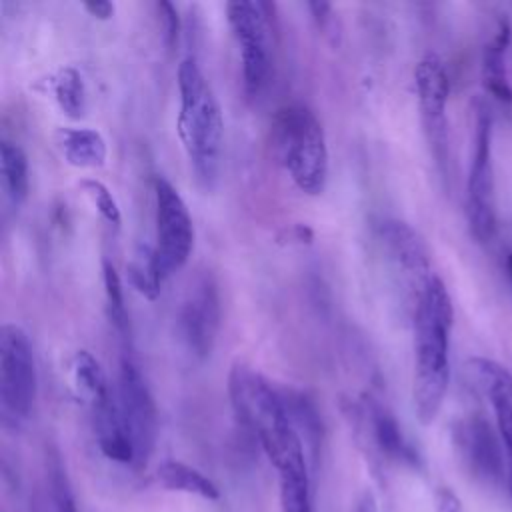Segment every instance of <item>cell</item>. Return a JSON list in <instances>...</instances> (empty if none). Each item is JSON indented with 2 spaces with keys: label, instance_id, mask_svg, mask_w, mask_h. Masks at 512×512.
I'll use <instances>...</instances> for the list:
<instances>
[{
  "label": "cell",
  "instance_id": "3957f363",
  "mask_svg": "<svg viewBox=\"0 0 512 512\" xmlns=\"http://www.w3.org/2000/svg\"><path fill=\"white\" fill-rule=\"evenodd\" d=\"M228 394L236 418L254 434L274 468L296 454H306V446L286 412L280 388L272 386L258 370L244 362H234L228 374Z\"/></svg>",
  "mask_w": 512,
  "mask_h": 512
},
{
  "label": "cell",
  "instance_id": "30bf717a",
  "mask_svg": "<svg viewBox=\"0 0 512 512\" xmlns=\"http://www.w3.org/2000/svg\"><path fill=\"white\" fill-rule=\"evenodd\" d=\"M220 292L214 276L200 272L188 286L178 312L176 334L196 360L210 358L220 330Z\"/></svg>",
  "mask_w": 512,
  "mask_h": 512
},
{
  "label": "cell",
  "instance_id": "4dcf8cb0",
  "mask_svg": "<svg viewBox=\"0 0 512 512\" xmlns=\"http://www.w3.org/2000/svg\"><path fill=\"white\" fill-rule=\"evenodd\" d=\"M506 270H508V276H510V282H512V252L506 258Z\"/></svg>",
  "mask_w": 512,
  "mask_h": 512
},
{
  "label": "cell",
  "instance_id": "d6986e66",
  "mask_svg": "<svg viewBox=\"0 0 512 512\" xmlns=\"http://www.w3.org/2000/svg\"><path fill=\"white\" fill-rule=\"evenodd\" d=\"M156 478L166 490L194 494L208 502H214L220 498L218 486L208 476H204L200 470H196L180 460L160 462V466L156 468Z\"/></svg>",
  "mask_w": 512,
  "mask_h": 512
},
{
  "label": "cell",
  "instance_id": "cb8c5ba5",
  "mask_svg": "<svg viewBox=\"0 0 512 512\" xmlns=\"http://www.w3.org/2000/svg\"><path fill=\"white\" fill-rule=\"evenodd\" d=\"M102 282H104V298H106V312L110 324L120 332L126 334L128 330V312L124 304V290H122V280L108 260L102 264Z\"/></svg>",
  "mask_w": 512,
  "mask_h": 512
},
{
  "label": "cell",
  "instance_id": "4fadbf2b",
  "mask_svg": "<svg viewBox=\"0 0 512 512\" xmlns=\"http://www.w3.org/2000/svg\"><path fill=\"white\" fill-rule=\"evenodd\" d=\"M454 442L470 466L484 480H506V456L500 438L490 424L474 414L454 426Z\"/></svg>",
  "mask_w": 512,
  "mask_h": 512
},
{
  "label": "cell",
  "instance_id": "4316f807",
  "mask_svg": "<svg viewBox=\"0 0 512 512\" xmlns=\"http://www.w3.org/2000/svg\"><path fill=\"white\" fill-rule=\"evenodd\" d=\"M82 6L96 20H110L116 10V6L108 0H92V2H84Z\"/></svg>",
  "mask_w": 512,
  "mask_h": 512
},
{
  "label": "cell",
  "instance_id": "d4e9b609",
  "mask_svg": "<svg viewBox=\"0 0 512 512\" xmlns=\"http://www.w3.org/2000/svg\"><path fill=\"white\" fill-rule=\"evenodd\" d=\"M80 188L88 196V200L92 202L96 212L102 216V220H106V224H110L114 230H118L122 224V214H120V206H118L116 198L112 196V192L108 190V186L96 178H84V180H80Z\"/></svg>",
  "mask_w": 512,
  "mask_h": 512
},
{
  "label": "cell",
  "instance_id": "7402d4cb",
  "mask_svg": "<svg viewBox=\"0 0 512 512\" xmlns=\"http://www.w3.org/2000/svg\"><path fill=\"white\" fill-rule=\"evenodd\" d=\"M50 86L62 114L70 120H80L86 112V86L82 74L72 66L60 68L52 76Z\"/></svg>",
  "mask_w": 512,
  "mask_h": 512
},
{
  "label": "cell",
  "instance_id": "9c48e42d",
  "mask_svg": "<svg viewBox=\"0 0 512 512\" xmlns=\"http://www.w3.org/2000/svg\"><path fill=\"white\" fill-rule=\"evenodd\" d=\"M416 98L424 134L430 146V154L440 176L448 178L450 166V140H448V94L450 80L442 60L428 52L414 68Z\"/></svg>",
  "mask_w": 512,
  "mask_h": 512
},
{
  "label": "cell",
  "instance_id": "8fae6325",
  "mask_svg": "<svg viewBox=\"0 0 512 512\" xmlns=\"http://www.w3.org/2000/svg\"><path fill=\"white\" fill-rule=\"evenodd\" d=\"M114 400L122 426L134 446L136 464H144L156 440V404L144 376L128 356L120 360Z\"/></svg>",
  "mask_w": 512,
  "mask_h": 512
},
{
  "label": "cell",
  "instance_id": "2e32d148",
  "mask_svg": "<svg viewBox=\"0 0 512 512\" xmlns=\"http://www.w3.org/2000/svg\"><path fill=\"white\" fill-rule=\"evenodd\" d=\"M510 44L508 20H498L496 30L484 46L482 54V80L486 90L500 102H512V88L506 70V52Z\"/></svg>",
  "mask_w": 512,
  "mask_h": 512
},
{
  "label": "cell",
  "instance_id": "ba28073f",
  "mask_svg": "<svg viewBox=\"0 0 512 512\" xmlns=\"http://www.w3.org/2000/svg\"><path fill=\"white\" fill-rule=\"evenodd\" d=\"M38 374L28 334L16 324L0 328V410L4 424L24 422L36 402Z\"/></svg>",
  "mask_w": 512,
  "mask_h": 512
},
{
  "label": "cell",
  "instance_id": "ffe728a7",
  "mask_svg": "<svg viewBox=\"0 0 512 512\" xmlns=\"http://www.w3.org/2000/svg\"><path fill=\"white\" fill-rule=\"evenodd\" d=\"M0 174L8 200L14 206H20L26 200L30 188L28 158L16 142L6 138L0 142Z\"/></svg>",
  "mask_w": 512,
  "mask_h": 512
},
{
  "label": "cell",
  "instance_id": "7a4b0ae2",
  "mask_svg": "<svg viewBox=\"0 0 512 512\" xmlns=\"http://www.w3.org/2000/svg\"><path fill=\"white\" fill-rule=\"evenodd\" d=\"M176 132L196 180L210 188L220 170L224 118L220 102L194 56H186L178 66Z\"/></svg>",
  "mask_w": 512,
  "mask_h": 512
},
{
  "label": "cell",
  "instance_id": "7c38bea8",
  "mask_svg": "<svg viewBox=\"0 0 512 512\" xmlns=\"http://www.w3.org/2000/svg\"><path fill=\"white\" fill-rule=\"evenodd\" d=\"M378 240L384 248L386 258L402 276V280L408 282L414 298L418 300L422 288L434 276L430 270V254L422 236L410 224L388 218L382 220L378 226Z\"/></svg>",
  "mask_w": 512,
  "mask_h": 512
},
{
  "label": "cell",
  "instance_id": "e0dca14e",
  "mask_svg": "<svg viewBox=\"0 0 512 512\" xmlns=\"http://www.w3.org/2000/svg\"><path fill=\"white\" fill-rule=\"evenodd\" d=\"M366 420L372 434L374 444L382 454L388 458H396L402 462H414L416 454L402 434V428L398 426L396 418L378 402H368L366 406Z\"/></svg>",
  "mask_w": 512,
  "mask_h": 512
},
{
  "label": "cell",
  "instance_id": "277c9868",
  "mask_svg": "<svg viewBox=\"0 0 512 512\" xmlns=\"http://www.w3.org/2000/svg\"><path fill=\"white\" fill-rule=\"evenodd\" d=\"M270 146L292 184L318 196L328 182V144L324 128L306 104L294 102L276 110L270 124Z\"/></svg>",
  "mask_w": 512,
  "mask_h": 512
},
{
  "label": "cell",
  "instance_id": "83f0119b",
  "mask_svg": "<svg viewBox=\"0 0 512 512\" xmlns=\"http://www.w3.org/2000/svg\"><path fill=\"white\" fill-rule=\"evenodd\" d=\"M308 10L312 12V18L320 28H326L328 22L332 20V4L328 2H310Z\"/></svg>",
  "mask_w": 512,
  "mask_h": 512
},
{
  "label": "cell",
  "instance_id": "9a60e30c",
  "mask_svg": "<svg viewBox=\"0 0 512 512\" xmlns=\"http://www.w3.org/2000/svg\"><path fill=\"white\" fill-rule=\"evenodd\" d=\"M56 146L74 168H102L108 158V144L94 128H58Z\"/></svg>",
  "mask_w": 512,
  "mask_h": 512
},
{
  "label": "cell",
  "instance_id": "484cf974",
  "mask_svg": "<svg viewBox=\"0 0 512 512\" xmlns=\"http://www.w3.org/2000/svg\"><path fill=\"white\" fill-rule=\"evenodd\" d=\"M156 10H158L160 24H162V30H164V42H166L168 48H174L176 42H178V34H180L178 10L170 2H158Z\"/></svg>",
  "mask_w": 512,
  "mask_h": 512
},
{
  "label": "cell",
  "instance_id": "ac0fdd59",
  "mask_svg": "<svg viewBox=\"0 0 512 512\" xmlns=\"http://www.w3.org/2000/svg\"><path fill=\"white\" fill-rule=\"evenodd\" d=\"M278 470L280 480V510L310 512V476L306 454H296Z\"/></svg>",
  "mask_w": 512,
  "mask_h": 512
},
{
  "label": "cell",
  "instance_id": "f1b7e54d",
  "mask_svg": "<svg viewBox=\"0 0 512 512\" xmlns=\"http://www.w3.org/2000/svg\"><path fill=\"white\" fill-rule=\"evenodd\" d=\"M436 512H462L458 498H456L448 488H442V490L438 492Z\"/></svg>",
  "mask_w": 512,
  "mask_h": 512
},
{
  "label": "cell",
  "instance_id": "52a82bcc",
  "mask_svg": "<svg viewBox=\"0 0 512 512\" xmlns=\"http://www.w3.org/2000/svg\"><path fill=\"white\" fill-rule=\"evenodd\" d=\"M154 246L152 262L166 282L184 268L194 248V224L180 192L162 176H154Z\"/></svg>",
  "mask_w": 512,
  "mask_h": 512
},
{
  "label": "cell",
  "instance_id": "f546056e",
  "mask_svg": "<svg viewBox=\"0 0 512 512\" xmlns=\"http://www.w3.org/2000/svg\"><path fill=\"white\" fill-rule=\"evenodd\" d=\"M356 512H378L376 508V498L370 494V492H364L358 500V508Z\"/></svg>",
  "mask_w": 512,
  "mask_h": 512
},
{
  "label": "cell",
  "instance_id": "5b68a950",
  "mask_svg": "<svg viewBox=\"0 0 512 512\" xmlns=\"http://www.w3.org/2000/svg\"><path fill=\"white\" fill-rule=\"evenodd\" d=\"M226 18L240 50L244 90L248 98H258L274 74L272 4L234 0L226 4Z\"/></svg>",
  "mask_w": 512,
  "mask_h": 512
},
{
  "label": "cell",
  "instance_id": "6da1fadb",
  "mask_svg": "<svg viewBox=\"0 0 512 512\" xmlns=\"http://www.w3.org/2000/svg\"><path fill=\"white\" fill-rule=\"evenodd\" d=\"M454 308L444 282L434 274L414 302L412 402L420 424L436 420L450 382V334Z\"/></svg>",
  "mask_w": 512,
  "mask_h": 512
},
{
  "label": "cell",
  "instance_id": "5bb4252c",
  "mask_svg": "<svg viewBox=\"0 0 512 512\" xmlns=\"http://www.w3.org/2000/svg\"><path fill=\"white\" fill-rule=\"evenodd\" d=\"M472 370L478 376L496 418L498 438L506 456V486L512 496V374L488 358H474Z\"/></svg>",
  "mask_w": 512,
  "mask_h": 512
},
{
  "label": "cell",
  "instance_id": "603a6c76",
  "mask_svg": "<svg viewBox=\"0 0 512 512\" xmlns=\"http://www.w3.org/2000/svg\"><path fill=\"white\" fill-rule=\"evenodd\" d=\"M128 282L146 300H156L162 290V278L158 276L152 262V248H142L134 260L126 266Z\"/></svg>",
  "mask_w": 512,
  "mask_h": 512
},
{
  "label": "cell",
  "instance_id": "8992f818",
  "mask_svg": "<svg viewBox=\"0 0 512 512\" xmlns=\"http://www.w3.org/2000/svg\"><path fill=\"white\" fill-rule=\"evenodd\" d=\"M492 112L478 100L474 108V132L466 178V216L478 242L492 240L496 232V180L492 152Z\"/></svg>",
  "mask_w": 512,
  "mask_h": 512
},
{
  "label": "cell",
  "instance_id": "44dd1931",
  "mask_svg": "<svg viewBox=\"0 0 512 512\" xmlns=\"http://www.w3.org/2000/svg\"><path fill=\"white\" fill-rule=\"evenodd\" d=\"M72 376L80 394L88 400L90 408L106 400L112 392V386L98 362L88 350H78L72 358Z\"/></svg>",
  "mask_w": 512,
  "mask_h": 512
}]
</instances>
